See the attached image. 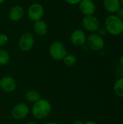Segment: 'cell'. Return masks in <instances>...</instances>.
Here are the masks:
<instances>
[{
    "mask_svg": "<svg viewBox=\"0 0 123 124\" xmlns=\"http://www.w3.org/2000/svg\"><path fill=\"white\" fill-rule=\"evenodd\" d=\"M9 59L10 57L8 52L4 49H0V65H7L9 62Z\"/></svg>",
    "mask_w": 123,
    "mask_h": 124,
    "instance_id": "obj_17",
    "label": "cell"
},
{
    "mask_svg": "<svg viewBox=\"0 0 123 124\" xmlns=\"http://www.w3.org/2000/svg\"><path fill=\"white\" fill-rule=\"evenodd\" d=\"M120 3H121V6L123 7V0H120Z\"/></svg>",
    "mask_w": 123,
    "mask_h": 124,
    "instance_id": "obj_28",
    "label": "cell"
},
{
    "mask_svg": "<svg viewBox=\"0 0 123 124\" xmlns=\"http://www.w3.org/2000/svg\"><path fill=\"white\" fill-rule=\"evenodd\" d=\"M87 41L86 33L80 29L73 31L70 35V41L75 46H83Z\"/></svg>",
    "mask_w": 123,
    "mask_h": 124,
    "instance_id": "obj_10",
    "label": "cell"
},
{
    "mask_svg": "<svg viewBox=\"0 0 123 124\" xmlns=\"http://www.w3.org/2000/svg\"><path fill=\"white\" fill-rule=\"evenodd\" d=\"M79 9L85 15H94L96 12V7L93 0H81L79 3Z\"/></svg>",
    "mask_w": 123,
    "mask_h": 124,
    "instance_id": "obj_11",
    "label": "cell"
},
{
    "mask_svg": "<svg viewBox=\"0 0 123 124\" xmlns=\"http://www.w3.org/2000/svg\"><path fill=\"white\" fill-rule=\"evenodd\" d=\"M117 17H119L122 20H123V7H121L119 10L117 12V15H116Z\"/></svg>",
    "mask_w": 123,
    "mask_h": 124,
    "instance_id": "obj_20",
    "label": "cell"
},
{
    "mask_svg": "<svg viewBox=\"0 0 123 124\" xmlns=\"http://www.w3.org/2000/svg\"><path fill=\"white\" fill-rule=\"evenodd\" d=\"M8 42V36L4 33H0V46H5Z\"/></svg>",
    "mask_w": 123,
    "mask_h": 124,
    "instance_id": "obj_19",
    "label": "cell"
},
{
    "mask_svg": "<svg viewBox=\"0 0 123 124\" xmlns=\"http://www.w3.org/2000/svg\"><path fill=\"white\" fill-rule=\"evenodd\" d=\"M67 4H72V5H75V4H78L80 2L81 0H65Z\"/></svg>",
    "mask_w": 123,
    "mask_h": 124,
    "instance_id": "obj_22",
    "label": "cell"
},
{
    "mask_svg": "<svg viewBox=\"0 0 123 124\" xmlns=\"http://www.w3.org/2000/svg\"><path fill=\"white\" fill-rule=\"evenodd\" d=\"M17 81L10 76H5L0 80V88L7 93H11L16 90Z\"/></svg>",
    "mask_w": 123,
    "mask_h": 124,
    "instance_id": "obj_9",
    "label": "cell"
},
{
    "mask_svg": "<svg viewBox=\"0 0 123 124\" xmlns=\"http://www.w3.org/2000/svg\"><path fill=\"white\" fill-rule=\"evenodd\" d=\"M26 124H37V123H36V122H33V121H30V122L27 123Z\"/></svg>",
    "mask_w": 123,
    "mask_h": 124,
    "instance_id": "obj_27",
    "label": "cell"
},
{
    "mask_svg": "<svg viewBox=\"0 0 123 124\" xmlns=\"http://www.w3.org/2000/svg\"><path fill=\"white\" fill-rule=\"evenodd\" d=\"M30 112L29 107L24 102H20L15 105L11 112V115L14 120L21 121L25 118Z\"/></svg>",
    "mask_w": 123,
    "mask_h": 124,
    "instance_id": "obj_5",
    "label": "cell"
},
{
    "mask_svg": "<svg viewBox=\"0 0 123 124\" xmlns=\"http://www.w3.org/2000/svg\"><path fill=\"white\" fill-rule=\"evenodd\" d=\"M33 29L35 33L38 36H44L48 31V25L46 23L42 20L36 21L33 25Z\"/></svg>",
    "mask_w": 123,
    "mask_h": 124,
    "instance_id": "obj_14",
    "label": "cell"
},
{
    "mask_svg": "<svg viewBox=\"0 0 123 124\" xmlns=\"http://www.w3.org/2000/svg\"><path fill=\"white\" fill-rule=\"evenodd\" d=\"M97 31H99L98 34L100 35V36H102V37H103V36L106 35V33H107V31H106V29H105L104 28H99V29Z\"/></svg>",
    "mask_w": 123,
    "mask_h": 124,
    "instance_id": "obj_21",
    "label": "cell"
},
{
    "mask_svg": "<svg viewBox=\"0 0 123 124\" xmlns=\"http://www.w3.org/2000/svg\"><path fill=\"white\" fill-rule=\"evenodd\" d=\"M44 124H59L57 122H54V121H49V122H47V123H45Z\"/></svg>",
    "mask_w": 123,
    "mask_h": 124,
    "instance_id": "obj_26",
    "label": "cell"
},
{
    "mask_svg": "<svg viewBox=\"0 0 123 124\" xmlns=\"http://www.w3.org/2000/svg\"><path fill=\"white\" fill-rule=\"evenodd\" d=\"M104 28L112 36H119L123 31V20L116 15L108 16L104 22Z\"/></svg>",
    "mask_w": 123,
    "mask_h": 124,
    "instance_id": "obj_2",
    "label": "cell"
},
{
    "mask_svg": "<svg viewBox=\"0 0 123 124\" xmlns=\"http://www.w3.org/2000/svg\"><path fill=\"white\" fill-rule=\"evenodd\" d=\"M84 124H97L95 121H87V122H86V123H84Z\"/></svg>",
    "mask_w": 123,
    "mask_h": 124,
    "instance_id": "obj_25",
    "label": "cell"
},
{
    "mask_svg": "<svg viewBox=\"0 0 123 124\" xmlns=\"http://www.w3.org/2000/svg\"><path fill=\"white\" fill-rule=\"evenodd\" d=\"M83 28L89 32H96L100 28V22L94 15L85 16L82 20Z\"/></svg>",
    "mask_w": 123,
    "mask_h": 124,
    "instance_id": "obj_7",
    "label": "cell"
},
{
    "mask_svg": "<svg viewBox=\"0 0 123 124\" xmlns=\"http://www.w3.org/2000/svg\"><path fill=\"white\" fill-rule=\"evenodd\" d=\"M120 36H122V38H123V33H122L120 34Z\"/></svg>",
    "mask_w": 123,
    "mask_h": 124,
    "instance_id": "obj_30",
    "label": "cell"
},
{
    "mask_svg": "<svg viewBox=\"0 0 123 124\" xmlns=\"http://www.w3.org/2000/svg\"><path fill=\"white\" fill-rule=\"evenodd\" d=\"M87 43L88 47L95 52H99L104 47V40L102 36L98 33H93L90 34L87 38Z\"/></svg>",
    "mask_w": 123,
    "mask_h": 124,
    "instance_id": "obj_4",
    "label": "cell"
},
{
    "mask_svg": "<svg viewBox=\"0 0 123 124\" xmlns=\"http://www.w3.org/2000/svg\"><path fill=\"white\" fill-rule=\"evenodd\" d=\"M44 14V9L41 4L38 3L32 4L28 9V15L29 19L36 22L41 20Z\"/></svg>",
    "mask_w": 123,
    "mask_h": 124,
    "instance_id": "obj_8",
    "label": "cell"
},
{
    "mask_svg": "<svg viewBox=\"0 0 123 124\" xmlns=\"http://www.w3.org/2000/svg\"><path fill=\"white\" fill-rule=\"evenodd\" d=\"M115 94L120 97H123V77L116 81L113 86Z\"/></svg>",
    "mask_w": 123,
    "mask_h": 124,
    "instance_id": "obj_16",
    "label": "cell"
},
{
    "mask_svg": "<svg viewBox=\"0 0 123 124\" xmlns=\"http://www.w3.org/2000/svg\"><path fill=\"white\" fill-rule=\"evenodd\" d=\"M49 54L51 57L56 61L63 60L67 54L66 47L60 41H54L49 46Z\"/></svg>",
    "mask_w": 123,
    "mask_h": 124,
    "instance_id": "obj_3",
    "label": "cell"
},
{
    "mask_svg": "<svg viewBox=\"0 0 123 124\" xmlns=\"http://www.w3.org/2000/svg\"><path fill=\"white\" fill-rule=\"evenodd\" d=\"M25 99L30 103H35L41 99L40 94L35 90H29L25 94Z\"/></svg>",
    "mask_w": 123,
    "mask_h": 124,
    "instance_id": "obj_15",
    "label": "cell"
},
{
    "mask_svg": "<svg viewBox=\"0 0 123 124\" xmlns=\"http://www.w3.org/2000/svg\"><path fill=\"white\" fill-rule=\"evenodd\" d=\"M120 65L122 67V68H123V54L121 55L120 58Z\"/></svg>",
    "mask_w": 123,
    "mask_h": 124,
    "instance_id": "obj_24",
    "label": "cell"
},
{
    "mask_svg": "<svg viewBox=\"0 0 123 124\" xmlns=\"http://www.w3.org/2000/svg\"><path fill=\"white\" fill-rule=\"evenodd\" d=\"M64 64L67 67H72L77 62V58L74 54H67L63 59Z\"/></svg>",
    "mask_w": 123,
    "mask_h": 124,
    "instance_id": "obj_18",
    "label": "cell"
},
{
    "mask_svg": "<svg viewBox=\"0 0 123 124\" xmlns=\"http://www.w3.org/2000/svg\"><path fill=\"white\" fill-rule=\"evenodd\" d=\"M23 16L24 9L20 5H15L12 7L9 12V17L13 22H16L21 20Z\"/></svg>",
    "mask_w": 123,
    "mask_h": 124,
    "instance_id": "obj_13",
    "label": "cell"
},
{
    "mask_svg": "<svg viewBox=\"0 0 123 124\" xmlns=\"http://www.w3.org/2000/svg\"><path fill=\"white\" fill-rule=\"evenodd\" d=\"M4 1H5V0H0V4H2Z\"/></svg>",
    "mask_w": 123,
    "mask_h": 124,
    "instance_id": "obj_29",
    "label": "cell"
},
{
    "mask_svg": "<svg viewBox=\"0 0 123 124\" xmlns=\"http://www.w3.org/2000/svg\"><path fill=\"white\" fill-rule=\"evenodd\" d=\"M104 9L111 14L117 13L119 9L122 7L120 0H103Z\"/></svg>",
    "mask_w": 123,
    "mask_h": 124,
    "instance_id": "obj_12",
    "label": "cell"
},
{
    "mask_svg": "<svg viewBox=\"0 0 123 124\" xmlns=\"http://www.w3.org/2000/svg\"><path fill=\"white\" fill-rule=\"evenodd\" d=\"M72 124H84V123H83V121H82L80 119H76L73 121Z\"/></svg>",
    "mask_w": 123,
    "mask_h": 124,
    "instance_id": "obj_23",
    "label": "cell"
},
{
    "mask_svg": "<svg viewBox=\"0 0 123 124\" xmlns=\"http://www.w3.org/2000/svg\"><path fill=\"white\" fill-rule=\"evenodd\" d=\"M34 42L33 35L30 33H25L20 36L18 45L21 51L26 52L30 51L33 47Z\"/></svg>",
    "mask_w": 123,
    "mask_h": 124,
    "instance_id": "obj_6",
    "label": "cell"
},
{
    "mask_svg": "<svg viewBox=\"0 0 123 124\" xmlns=\"http://www.w3.org/2000/svg\"><path fill=\"white\" fill-rule=\"evenodd\" d=\"M51 111V105L49 101L44 98H41L39 100L33 103L32 107L33 116L38 120L47 118Z\"/></svg>",
    "mask_w": 123,
    "mask_h": 124,
    "instance_id": "obj_1",
    "label": "cell"
}]
</instances>
